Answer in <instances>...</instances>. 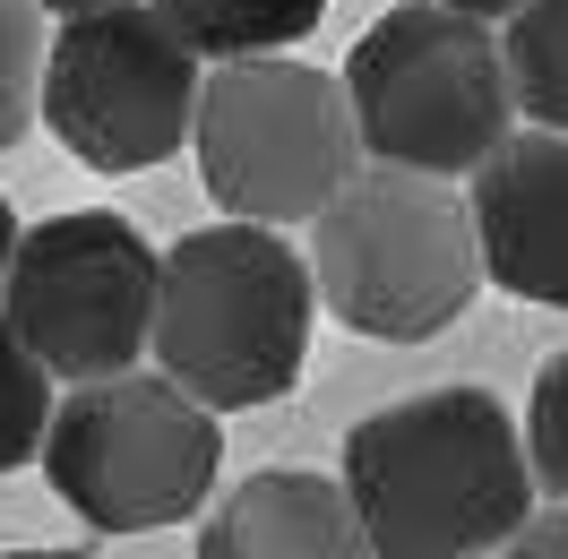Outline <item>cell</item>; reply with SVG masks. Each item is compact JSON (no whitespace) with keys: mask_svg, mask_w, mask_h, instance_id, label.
<instances>
[{"mask_svg":"<svg viewBox=\"0 0 568 559\" xmlns=\"http://www.w3.org/2000/svg\"><path fill=\"white\" fill-rule=\"evenodd\" d=\"M491 559H568V499H551V508H534L508 542H499Z\"/></svg>","mask_w":568,"mask_h":559,"instance_id":"obj_16","label":"cell"},{"mask_svg":"<svg viewBox=\"0 0 568 559\" xmlns=\"http://www.w3.org/2000/svg\"><path fill=\"white\" fill-rule=\"evenodd\" d=\"M336 474L379 559H491L542 490L526 421L491 387H423L362 414Z\"/></svg>","mask_w":568,"mask_h":559,"instance_id":"obj_1","label":"cell"},{"mask_svg":"<svg viewBox=\"0 0 568 559\" xmlns=\"http://www.w3.org/2000/svg\"><path fill=\"white\" fill-rule=\"evenodd\" d=\"M526 448H534V482H542V499H568V353H551V362L534 370Z\"/></svg>","mask_w":568,"mask_h":559,"instance_id":"obj_15","label":"cell"},{"mask_svg":"<svg viewBox=\"0 0 568 559\" xmlns=\"http://www.w3.org/2000/svg\"><path fill=\"white\" fill-rule=\"evenodd\" d=\"M508 78H517V104L542 130H568V0H526L508 27Z\"/></svg>","mask_w":568,"mask_h":559,"instance_id":"obj_12","label":"cell"},{"mask_svg":"<svg viewBox=\"0 0 568 559\" xmlns=\"http://www.w3.org/2000/svg\"><path fill=\"white\" fill-rule=\"evenodd\" d=\"M345 87L371 164H414L448 181H474L526 121L508 43L491 35V18H465L448 0L379 9L345 52Z\"/></svg>","mask_w":568,"mask_h":559,"instance_id":"obj_4","label":"cell"},{"mask_svg":"<svg viewBox=\"0 0 568 559\" xmlns=\"http://www.w3.org/2000/svg\"><path fill=\"white\" fill-rule=\"evenodd\" d=\"M190 146H199L207 199L250 224H320L327 199L371 164L345 70L327 78L293 52L215 61Z\"/></svg>","mask_w":568,"mask_h":559,"instance_id":"obj_6","label":"cell"},{"mask_svg":"<svg viewBox=\"0 0 568 559\" xmlns=\"http://www.w3.org/2000/svg\"><path fill=\"white\" fill-rule=\"evenodd\" d=\"M155 293H164V250L130 215L70 207L27 224V242L0 284V318L43 353L52 379H112L155 353Z\"/></svg>","mask_w":568,"mask_h":559,"instance_id":"obj_8","label":"cell"},{"mask_svg":"<svg viewBox=\"0 0 568 559\" xmlns=\"http://www.w3.org/2000/svg\"><path fill=\"white\" fill-rule=\"evenodd\" d=\"M474 224L499 293L568 311V130L526 121L499 146L474 173Z\"/></svg>","mask_w":568,"mask_h":559,"instance_id":"obj_9","label":"cell"},{"mask_svg":"<svg viewBox=\"0 0 568 559\" xmlns=\"http://www.w3.org/2000/svg\"><path fill=\"white\" fill-rule=\"evenodd\" d=\"M43 61H52L43 9L36 0H0V155L43 121Z\"/></svg>","mask_w":568,"mask_h":559,"instance_id":"obj_14","label":"cell"},{"mask_svg":"<svg viewBox=\"0 0 568 559\" xmlns=\"http://www.w3.org/2000/svg\"><path fill=\"white\" fill-rule=\"evenodd\" d=\"M320 311L327 302H320L311 250L284 242V224L224 215V224L181 233L164 250L155 370H173L215 414H258V405L293 396Z\"/></svg>","mask_w":568,"mask_h":559,"instance_id":"obj_2","label":"cell"},{"mask_svg":"<svg viewBox=\"0 0 568 559\" xmlns=\"http://www.w3.org/2000/svg\"><path fill=\"white\" fill-rule=\"evenodd\" d=\"M43 18H87V9H121V0H36Z\"/></svg>","mask_w":568,"mask_h":559,"instance_id":"obj_19","label":"cell"},{"mask_svg":"<svg viewBox=\"0 0 568 559\" xmlns=\"http://www.w3.org/2000/svg\"><path fill=\"white\" fill-rule=\"evenodd\" d=\"M52 414H61V396H52L43 353L0 318V474L43 465V430H52Z\"/></svg>","mask_w":568,"mask_h":559,"instance_id":"obj_13","label":"cell"},{"mask_svg":"<svg viewBox=\"0 0 568 559\" xmlns=\"http://www.w3.org/2000/svg\"><path fill=\"white\" fill-rule=\"evenodd\" d=\"M199 559H379L345 474L267 465L233 482L199 525Z\"/></svg>","mask_w":568,"mask_h":559,"instance_id":"obj_10","label":"cell"},{"mask_svg":"<svg viewBox=\"0 0 568 559\" xmlns=\"http://www.w3.org/2000/svg\"><path fill=\"white\" fill-rule=\"evenodd\" d=\"M207 61H250V52H293L327 18V0H155Z\"/></svg>","mask_w":568,"mask_h":559,"instance_id":"obj_11","label":"cell"},{"mask_svg":"<svg viewBox=\"0 0 568 559\" xmlns=\"http://www.w3.org/2000/svg\"><path fill=\"white\" fill-rule=\"evenodd\" d=\"M224 474V414L173 370L78 379L43 430V482L87 533H155L207 508Z\"/></svg>","mask_w":568,"mask_h":559,"instance_id":"obj_5","label":"cell"},{"mask_svg":"<svg viewBox=\"0 0 568 559\" xmlns=\"http://www.w3.org/2000/svg\"><path fill=\"white\" fill-rule=\"evenodd\" d=\"M18 242H27V224L9 215V199H0V284H9V258H18Z\"/></svg>","mask_w":568,"mask_h":559,"instance_id":"obj_17","label":"cell"},{"mask_svg":"<svg viewBox=\"0 0 568 559\" xmlns=\"http://www.w3.org/2000/svg\"><path fill=\"white\" fill-rule=\"evenodd\" d=\"M311 267L327 318L371 345H430L491 284L474 190L414 164H362L311 224Z\"/></svg>","mask_w":568,"mask_h":559,"instance_id":"obj_3","label":"cell"},{"mask_svg":"<svg viewBox=\"0 0 568 559\" xmlns=\"http://www.w3.org/2000/svg\"><path fill=\"white\" fill-rule=\"evenodd\" d=\"M0 559H95V551H0Z\"/></svg>","mask_w":568,"mask_h":559,"instance_id":"obj_20","label":"cell"},{"mask_svg":"<svg viewBox=\"0 0 568 559\" xmlns=\"http://www.w3.org/2000/svg\"><path fill=\"white\" fill-rule=\"evenodd\" d=\"M448 9H465V18H491V27H508L526 0H448Z\"/></svg>","mask_w":568,"mask_h":559,"instance_id":"obj_18","label":"cell"},{"mask_svg":"<svg viewBox=\"0 0 568 559\" xmlns=\"http://www.w3.org/2000/svg\"><path fill=\"white\" fill-rule=\"evenodd\" d=\"M207 52L155 0L87 9L52 27L43 61V121L87 173H146L199 139Z\"/></svg>","mask_w":568,"mask_h":559,"instance_id":"obj_7","label":"cell"}]
</instances>
